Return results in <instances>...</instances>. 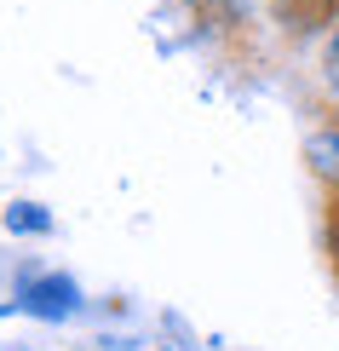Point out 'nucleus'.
<instances>
[{
	"label": "nucleus",
	"instance_id": "nucleus-1",
	"mask_svg": "<svg viewBox=\"0 0 339 351\" xmlns=\"http://www.w3.org/2000/svg\"><path fill=\"white\" fill-rule=\"evenodd\" d=\"M18 305L35 311V317H75L81 311V288L69 282V276H35V282H23Z\"/></svg>",
	"mask_w": 339,
	"mask_h": 351
},
{
	"label": "nucleus",
	"instance_id": "nucleus-2",
	"mask_svg": "<svg viewBox=\"0 0 339 351\" xmlns=\"http://www.w3.org/2000/svg\"><path fill=\"white\" fill-rule=\"evenodd\" d=\"M305 162H311L322 179H334V184H339V133H316L311 144H305Z\"/></svg>",
	"mask_w": 339,
	"mask_h": 351
},
{
	"label": "nucleus",
	"instance_id": "nucleus-3",
	"mask_svg": "<svg viewBox=\"0 0 339 351\" xmlns=\"http://www.w3.org/2000/svg\"><path fill=\"white\" fill-rule=\"evenodd\" d=\"M6 230L40 237V230H52V213H47V208H35V202H12V208H6Z\"/></svg>",
	"mask_w": 339,
	"mask_h": 351
},
{
	"label": "nucleus",
	"instance_id": "nucleus-4",
	"mask_svg": "<svg viewBox=\"0 0 339 351\" xmlns=\"http://www.w3.org/2000/svg\"><path fill=\"white\" fill-rule=\"evenodd\" d=\"M328 81L339 86V35H334V47H328Z\"/></svg>",
	"mask_w": 339,
	"mask_h": 351
},
{
	"label": "nucleus",
	"instance_id": "nucleus-5",
	"mask_svg": "<svg viewBox=\"0 0 339 351\" xmlns=\"http://www.w3.org/2000/svg\"><path fill=\"white\" fill-rule=\"evenodd\" d=\"M0 317H6V305H0Z\"/></svg>",
	"mask_w": 339,
	"mask_h": 351
}]
</instances>
